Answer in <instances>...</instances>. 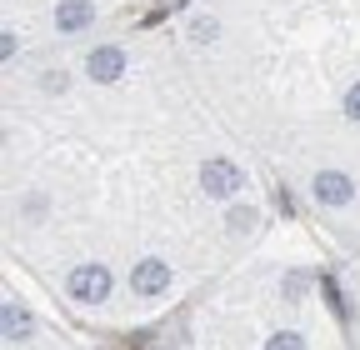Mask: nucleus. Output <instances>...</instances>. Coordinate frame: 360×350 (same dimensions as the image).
Returning a JSON list of instances; mask_svg holds the SVG:
<instances>
[{
	"mask_svg": "<svg viewBox=\"0 0 360 350\" xmlns=\"http://www.w3.org/2000/svg\"><path fill=\"white\" fill-rule=\"evenodd\" d=\"M240 186H245V175H240V165L236 160H205L200 165V190L205 195H215V200H231V195H240Z\"/></svg>",
	"mask_w": 360,
	"mask_h": 350,
	"instance_id": "obj_1",
	"label": "nucleus"
},
{
	"mask_svg": "<svg viewBox=\"0 0 360 350\" xmlns=\"http://www.w3.org/2000/svg\"><path fill=\"white\" fill-rule=\"evenodd\" d=\"M110 285H115V280H110L105 266H80V271L70 276V295L85 300V305H101V300L110 295Z\"/></svg>",
	"mask_w": 360,
	"mask_h": 350,
	"instance_id": "obj_2",
	"label": "nucleus"
},
{
	"mask_svg": "<svg viewBox=\"0 0 360 350\" xmlns=\"http://www.w3.org/2000/svg\"><path fill=\"white\" fill-rule=\"evenodd\" d=\"M120 70H125V56L115 51V46H101L96 56L85 60V75L90 80H101V85H110V80H120Z\"/></svg>",
	"mask_w": 360,
	"mask_h": 350,
	"instance_id": "obj_3",
	"label": "nucleus"
},
{
	"mask_svg": "<svg viewBox=\"0 0 360 350\" xmlns=\"http://www.w3.org/2000/svg\"><path fill=\"white\" fill-rule=\"evenodd\" d=\"M315 195H321L326 205H345L355 195V186H350V175H340V170H321V175H315Z\"/></svg>",
	"mask_w": 360,
	"mask_h": 350,
	"instance_id": "obj_4",
	"label": "nucleus"
},
{
	"mask_svg": "<svg viewBox=\"0 0 360 350\" xmlns=\"http://www.w3.org/2000/svg\"><path fill=\"white\" fill-rule=\"evenodd\" d=\"M130 285L141 290V295H160V290L170 285V271H165V260H141V266H135V276H130Z\"/></svg>",
	"mask_w": 360,
	"mask_h": 350,
	"instance_id": "obj_5",
	"label": "nucleus"
},
{
	"mask_svg": "<svg viewBox=\"0 0 360 350\" xmlns=\"http://www.w3.org/2000/svg\"><path fill=\"white\" fill-rule=\"evenodd\" d=\"M56 25H60V30H85V25H90V6H85V0H60Z\"/></svg>",
	"mask_w": 360,
	"mask_h": 350,
	"instance_id": "obj_6",
	"label": "nucleus"
},
{
	"mask_svg": "<svg viewBox=\"0 0 360 350\" xmlns=\"http://www.w3.org/2000/svg\"><path fill=\"white\" fill-rule=\"evenodd\" d=\"M6 335H11V340L30 335V316L20 311V305H6Z\"/></svg>",
	"mask_w": 360,
	"mask_h": 350,
	"instance_id": "obj_7",
	"label": "nucleus"
},
{
	"mask_svg": "<svg viewBox=\"0 0 360 350\" xmlns=\"http://www.w3.org/2000/svg\"><path fill=\"white\" fill-rule=\"evenodd\" d=\"M321 290H326V300H330V311H335V316H345V305H340V290H335V280H330V276H321Z\"/></svg>",
	"mask_w": 360,
	"mask_h": 350,
	"instance_id": "obj_8",
	"label": "nucleus"
},
{
	"mask_svg": "<svg viewBox=\"0 0 360 350\" xmlns=\"http://www.w3.org/2000/svg\"><path fill=\"white\" fill-rule=\"evenodd\" d=\"M345 115H350V120H360V80L345 91Z\"/></svg>",
	"mask_w": 360,
	"mask_h": 350,
	"instance_id": "obj_9",
	"label": "nucleus"
},
{
	"mask_svg": "<svg viewBox=\"0 0 360 350\" xmlns=\"http://www.w3.org/2000/svg\"><path fill=\"white\" fill-rule=\"evenodd\" d=\"M191 35H195V40H210V35H215V20H195Z\"/></svg>",
	"mask_w": 360,
	"mask_h": 350,
	"instance_id": "obj_10",
	"label": "nucleus"
},
{
	"mask_svg": "<svg viewBox=\"0 0 360 350\" xmlns=\"http://www.w3.org/2000/svg\"><path fill=\"white\" fill-rule=\"evenodd\" d=\"M270 345H276V350H281V345H300V335H295V330H281V335H270Z\"/></svg>",
	"mask_w": 360,
	"mask_h": 350,
	"instance_id": "obj_11",
	"label": "nucleus"
}]
</instances>
